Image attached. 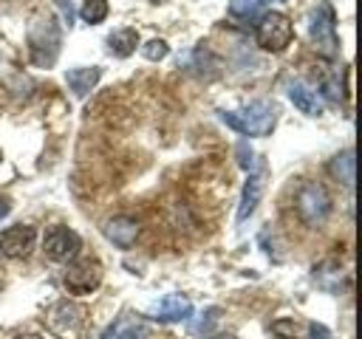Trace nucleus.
Masks as SVG:
<instances>
[{"mask_svg": "<svg viewBox=\"0 0 362 339\" xmlns=\"http://www.w3.org/2000/svg\"><path fill=\"white\" fill-rule=\"evenodd\" d=\"M25 40H28L31 62L37 68H51L57 62L59 45H62V34H59V23H57V17L51 11H40V14L31 17Z\"/></svg>", "mask_w": 362, "mask_h": 339, "instance_id": "obj_1", "label": "nucleus"}, {"mask_svg": "<svg viewBox=\"0 0 362 339\" xmlns=\"http://www.w3.org/2000/svg\"><path fill=\"white\" fill-rule=\"evenodd\" d=\"M221 121L240 136H269L277 124V107L266 99H257L243 110H221Z\"/></svg>", "mask_w": 362, "mask_h": 339, "instance_id": "obj_2", "label": "nucleus"}, {"mask_svg": "<svg viewBox=\"0 0 362 339\" xmlns=\"http://www.w3.org/2000/svg\"><path fill=\"white\" fill-rule=\"evenodd\" d=\"M294 206H297L300 220L311 229H320L331 215V198H328L325 186L317 184V181H303L300 184V189L294 195Z\"/></svg>", "mask_w": 362, "mask_h": 339, "instance_id": "obj_3", "label": "nucleus"}, {"mask_svg": "<svg viewBox=\"0 0 362 339\" xmlns=\"http://www.w3.org/2000/svg\"><path fill=\"white\" fill-rule=\"evenodd\" d=\"M308 34H311V45L320 56L325 59H337L339 56V37H337V17L334 8L328 3H320L311 11V23H308Z\"/></svg>", "mask_w": 362, "mask_h": 339, "instance_id": "obj_4", "label": "nucleus"}, {"mask_svg": "<svg viewBox=\"0 0 362 339\" xmlns=\"http://www.w3.org/2000/svg\"><path fill=\"white\" fill-rule=\"evenodd\" d=\"M291 37H294V25H291V20L283 11H266L257 20L255 40H257V45L263 51L280 54V51H286V45L291 42Z\"/></svg>", "mask_w": 362, "mask_h": 339, "instance_id": "obj_5", "label": "nucleus"}, {"mask_svg": "<svg viewBox=\"0 0 362 339\" xmlns=\"http://www.w3.org/2000/svg\"><path fill=\"white\" fill-rule=\"evenodd\" d=\"M79 249H82V237L74 229H68V226H51L45 232V237H42V251L54 263L74 260L79 254Z\"/></svg>", "mask_w": 362, "mask_h": 339, "instance_id": "obj_6", "label": "nucleus"}, {"mask_svg": "<svg viewBox=\"0 0 362 339\" xmlns=\"http://www.w3.org/2000/svg\"><path fill=\"white\" fill-rule=\"evenodd\" d=\"M65 288L71 294H90L99 288L102 282V263L93 260V257H85V260H76L65 268V277H62Z\"/></svg>", "mask_w": 362, "mask_h": 339, "instance_id": "obj_7", "label": "nucleus"}, {"mask_svg": "<svg viewBox=\"0 0 362 339\" xmlns=\"http://www.w3.org/2000/svg\"><path fill=\"white\" fill-rule=\"evenodd\" d=\"M48 325H51L54 333L71 339V336H76L79 328L85 325V308L76 305V302H71V299H59V302H54L51 311H48Z\"/></svg>", "mask_w": 362, "mask_h": 339, "instance_id": "obj_8", "label": "nucleus"}, {"mask_svg": "<svg viewBox=\"0 0 362 339\" xmlns=\"http://www.w3.org/2000/svg\"><path fill=\"white\" fill-rule=\"evenodd\" d=\"M34 243H37V229L34 226H28V223L8 226V229L0 232V257H8V260L28 257Z\"/></svg>", "mask_w": 362, "mask_h": 339, "instance_id": "obj_9", "label": "nucleus"}, {"mask_svg": "<svg viewBox=\"0 0 362 339\" xmlns=\"http://www.w3.org/2000/svg\"><path fill=\"white\" fill-rule=\"evenodd\" d=\"M102 234H105L113 246H119V249H130V246L139 240V223H136L133 218H127V215H116V218L105 220Z\"/></svg>", "mask_w": 362, "mask_h": 339, "instance_id": "obj_10", "label": "nucleus"}, {"mask_svg": "<svg viewBox=\"0 0 362 339\" xmlns=\"http://www.w3.org/2000/svg\"><path fill=\"white\" fill-rule=\"evenodd\" d=\"M263 184H266V167H260L257 172H249L243 192H240V203H238V223H243L257 209L260 195H263Z\"/></svg>", "mask_w": 362, "mask_h": 339, "instance_id": "obj_11", "label": "nucleus"}, {"mask_svg": "<svg viewBox=\"0 0 362 339\" xmlns=\"http://www.w3.org/2000/svg\"><path fill=\"white\" fill-rule=\"evenodd\" d=\"M189 314H192V302L181 294H167L153 308V319H158V322H178V319H187Z\"/></svg>", "mask_w": 362, "mask_h": 339, "instance_id": "obj_12", "label": "nucleus"}, {"mask_svg": "<svg viewBox=\"0 0 362 339\" xmlns=\"http://www.w3.org/2000/svg\"><path fill=\"white\" fill-rule=\"evenodd\" d=\"M288 99H291V105H294L300 113H305V116H320V113H322V99H320V93H317L314 88H308L305 82H291V85H288Z\"/></svg>", "mask_w": 362, "mask_h": 339, "instance_id": "obj_13", "label": "nucleus"}, {"mask_svg": "<svg viewBox=\"0 0 362 339\" xmlns=\"http://www.w3.org/2000/svg\"><path fill=\"white\" fill-rule=\"evenodd\" d=\"M102 79V68L99 65H90V68H74L65 73V82L68 88L74 90V96H85L88 90L96 88V82Z\"/></svg>", "mask_w": 362, "mask_h": 339, "instance_id": "obj_14", "label": "nucleus"}, {"mask_svg": "<svg viewBox=\"0 0 362 339\" xmlns=\"http://www.w3.org/2000/svg\"><path fill=\"white\" fill-rule=\"evenodd\" d=\"M136 45H139V31H136V28H116V31L107 37V48H110V54L119 56V59L130 56V54L136 51Z\"/></svg>", "mask_w": 362, "mask_h": 339, "instance_id": "obj_15", "label": "nucleus"}, {"mask_svg": "<svg viewBox=\"0 0 362 339\" xmlns=\"http://www.w3.org/2000/svg\"><path fill=\"white\" fill-rule=\"evenodd\" d=\"M354 150H342L339 155H334L331 158V164H328V172L337 178V181H342L345 186H354Z\"/></svg>", "mask_w": 362, "mask_h": 339, "instance_id": "obj_16", "label": "nucleus"}, {"mask_svg": "<svg viewBox=\"0 0 362 339\" xmlns=\"http://www.w3.org/2000/svg\"><path fill=\"white\" fill-rule=\"evenodd\" d=\"M272 0H229V14L238 20H255Z\"/></svg>", "mask_w": 362, "mask_h": 339, "instance_id": "obj_17", "label": "nucleus"}, {"mask_svg": "<svg viewBox=\"0 0 362 339\" xmlns=\"http://www.w3.org/2000/svg\"><path fill=\"white\" fill-rule=\"evenodd\" d=\"M107 11H110L107 0H85L82 8H79V17H82L88 25H96V23H102V20L107 17Z\"/></svg>", "mask_w": 362, "mask_h": 339, "instance_id": "obj_18", "label": "nucleus"}, {"mask_svg": "<svg viewBox=\"0 0 362 339\" xmlns=\"http://www.w3.org/2000/svg\"><path fill=\"white\" fill-rule=\"evenodd\" d=\"M141 54L150 59V62H158V59H164L167 54H170V45L164 42V40H150V42H144V48H141Z\"/></svg>", "mask_w": 362, "mask_h": 339, "instance_id": "obj_19", "label": "nucleus"}, {"mask_svg": "<svg viewBox=\"0 0 362 339\" xmlns=\"http://www.w3.org/2000/svg\"><path fill=\"white\" fill-rule=\"evenodd\" d=\"M235 153H238V164H240L246 172H252V170H255V150L249 147V141H238Z\"/></svg>", "mask_w": 362, "mask_h": 339, "instance_id": "obj_20", "label": "nucleus"}, {"mask_svg": "<svg viewBox=\"0 0 362 339\" xmlns=\"http://www.w3.org/2000/svg\"><path fill=\"white\" fill-rule=\"evenodd\" d=\"M272 331H274L277 336H283V339H303L300 331H297V325H294L291 319H280V322H274Z\"/></svg>", "mask_w": 362, "mask_h": 339, "instance_id": "obj_21", "label": "nucleus"}, {"mask_svg": "<svg viewBox=\"0 0 362 339\" xmlns=\"http://www.w3.org/2000/svg\"><path fill=\"white\" fill-rule=\"evenodd\" d=\"M322 88H325L322 93H325L331 102H339V99H342V82H339V76H328Z\"/></svg>", "mask_w": 362, "mask_h": 339, "instance_id": "obj_22", "label": "nucleus"}, {"mask_svg": "<svg viewBox=\"0 0 362 339\" xmlns=\"http://www.w3.org/2000/svg\"><path fill=\"white\" fill-rule=\"evenodd\" d=\"M308 339H334V336H331V331H328L325 325L311 322V325H308Z\"/></svg>", "mask_w": 362, "mask_h": 339, "instance_id": "obj_23", "label": "nucleus"}, {"mask_svg": "<svg viewBox=\"0 0 362 339\" xmlns=\"http://www.w3.org/2000/svg\"><path fill=\"white\" fill-rule=\"evenodd\" d=\"M59 3V8H62V17H65V23L71 25L74 23V6H71V0H57Z\"/></svg>", "mask_w": 362, "mask_h": 339, "instance_id": "obj_24", "label": "nucleus"}, {"mask_svg": "<svg viewBox=\"0 0 362 339\" xmlns=\"http://www.w3.org/2000/svg\"><path fill=\"white\" fill-rule=\"evenodd\" d=\"M8 212H11V203H8L6 198H0V220H3V218H6Z\"/></svg>", "mask_w": 362, "mask_h": 339, "instance_id": "obj_25", "label": "nucleus"}, {"mask_svg": "<svg viewBox=\"0 0 362 339\" xmlns=\"http://www.w3.org/2000/svg\"><path fill=\"white\" fill-rule=\"evenodd\" d=\"M17 339H42V336H37V333H25V336H17Z\"/></svg>", "mask_w": 362, "mask_h": 339, "instance_id": "obj_26", "label": "nucleus"}, {"mask_svg": "<svg viewBox=\"0 0 362 339\" xmlns=\"http://www.w3.org/2000/svg\"><path fill=\"white\" fill-rule=\"evenodd\" d=\"M212 339H235V336H212Z\"/></svg>", "mask_w": 362, "mask_h": 339, "instance_id": "obj_27", "label": "nucleus"}, {"mask_svg": "<svg viewBox=\"0 0 362 339\" xmlns=\"http://www.w3.org/2000/svg\"><path fill=\"white\" fill-rule=\"evenodd\" d=\"M0 161H3V153H0Z\"/></svg>", "mask_w": 362, "mask_h": 339, "instance_id": "obj_28", "label": "nucleus"}]
</instances>
